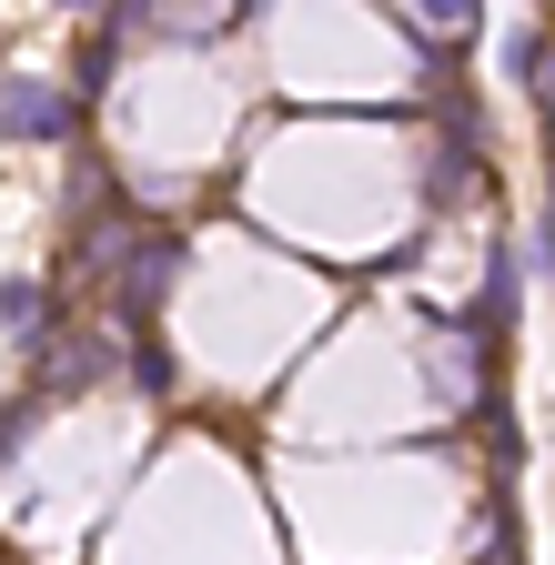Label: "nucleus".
<instances>
[{
  "label": "nucleus",
  "mask_w": 555,
  "mask_h": 565,
  "mask_svg": "<svg viewBox=\"0 0 555 565\" xmlns=\"http://www.w3.org/2000/svg\"><path fill=\"white\" fill-rule=\"evenodd\" d=\"M61 131V92L41 71H11V141H51Z\"/></svg>",
  "instance_id": "f257e3e1"
},
{
  "label": "nucleus",
  "mask_w": 555,
  "mask_h": 565,
  "mask_svg": "<svg viewBox=\"0 0 555 565\" xmlns=\"http://www.w3.org/2000/svg\"><path fill=\"white\" fill-rule=\"evenodd\" d=\"M41 333H51V303H41V294H31V282H11V343H21V353H31V343H41Z\"/></svg>",
  "instance_id": "f03ea898"
},
{
  "label": "nucleus",
  "mask_w": 555,
  "mask_h": 565,
  "mask_svg": "<svg viewBox=\"0 0 555 565\" xmlns=\"http://www.w3.org/2000/svg\"><path fill=\"white\" fill-rule=\"evenodd\" d=\"M515 71H545V51H535L525 31H515ZM545 102H555V82H545Z\"/></svg>",
  "instance_id": "7ed1b4c3"
}]
</instances>
